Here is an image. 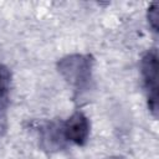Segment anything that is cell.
Instances as JSON below:
<instances>
[{"label": "cell", "mask_w": 159, "mask_h": 159, "mask_svg": "<svg viewBox=\"0 0 159 159\" xmlns=\"http://www.w3.org/2000/svg\"><path fill=\"white\" fill-rule=\"evenodd\" d=\"M57 68L70 86L76 91H82L91 81L93 58L89 55H68L58 61Z\"/></svg>", "instance_id": "6da1fadb"}, {"label": "cell", "mask_w": 159, "mask_h": 159, "mask_svg": "<svg viewBox=\"0 0 159 159\" xmlns=\"http://www.w3.org/2000/svg\"><path fill=\"white\" fill-rule=\"evenodd\" d=\"M142 76L148 92V107L152 114L158 116V52L155 48L149 50L140 62Z\"/></svg>", "instance_id": "7a4b0ae2"}, {"label": "cell", "mask_w": 159, "mask_h": 159, "mask_svg": "<svg viewBox=\"0 0 159 159\" xmlns=\"http://www.w3.org/2000/svg\"><path fill=\"white\" fill-rule=\"evenodd\" d=\"M89 128L88 118L83 113L76 112L63 123V135L66 140L77 145H83L88 139Z\"/></svg>", "instance_id": "3957f363"}, {"label": "cell", "mask_w": 159, "mask_h": 159, "mask_svg": "<svg viewBox=\"0 0 159 159\" xmlns=\"http://www.w3.org/2000/svg\"><path fill=\"white\" fill-rule=\"evenodd\" d=\"M40 145L43 150L55 152L65 145L66 138L63 135V123L50 122L40 127Z\"/></svg>", "instance_id": "277c9868"}, {"label": "cell", "mask_w": 159, "mask_h": 159, "mask_svg": "<svg viewBox=\"0 0 159 159\" xmlns=\"http://www.w3.org/2000/svg\"><path fill=\"white\" fill-rule=\"evenodd\" d=\"M10 91V72L0 63V133L6 128V106Z\"/></svg>", "instance_id": "5b68a950"}, {"label": "cell", "mask_w": 159, "mask_h": 159, "mask_svg": "<svg viewBox=\"0 0 159 159\" xmlns=\"http://www.w3.org/2000/svg\"><path fill=\"white\" fill-rule=\"evenodd\" d=\"M158 5L157 4H152L148 9V21L149 25L152 26V29L157 32L158 31Z\"/></svg>", "instance_id": "8992f818"}, {"label": "cell", "mask_w": 159, "mask_h": 159, "mask_svg": "<svg viewBox=\"0 0 159 159\" xmlns=\"http://www.w3.org/2000/svg\"><path fill=\"white\" fill-rule=\"evenodd\" d=\"M108 159H122V158H108Z\"/></svg>", "instance_id": "52a82bcc"}]
</instances>
